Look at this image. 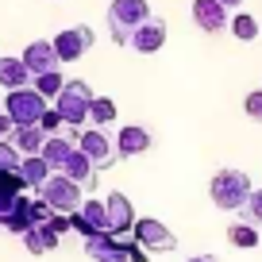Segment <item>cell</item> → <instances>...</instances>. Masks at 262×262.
<instances>
[{
    "label": "cell",
    "instance_id": "7a4b0ae2",
    "mask_svg": "<svg viewBox=\"0 0 262 262\" xmlns=\"http://www.w3.org/2000/svg\"><path fill=\"white\" fill-rule=\"evenodd\" d=\"M150 16L155 12H150L147 0H112V8H108V35H112V42L116 47H127L131 35L139 31Z\"/></svg>",
    "mask_w": 262,
    "mask_h": 262
},
{
    "label": "cell",
    "instance_id": "8fae6325",
    "mask_svg": "<svg viewBox=\"0 0 262 262\" xmlns=\"http://www.w3.org/2000/svg\"><path fill=\"white\" fill-rule=\"evenodd\" d=\"M193 24L205 35H220L224 27L231 24V16H228V8H224L220 0H193Z\"/></svg>",
    "mask_w": 262,
    "mask_h": 262
},
{
    "label": "cell",
    "instance_id": "4fadbf2b",
    "mask_svg": "<svg viewBox=\"0 0 262 262\" xmlns=\"http://www.w3.org/2000/svg\"><path fill=\"white\" fill-rule=\"evenodd\" d=\"M24 66H27V74L31 77H39V74H50V70H58V50H54V42L50 39H35V42H27V50H24Z\"/></svg>",
    "mask_w": 262,
    "mask_h": 262
},
{
    "label": "cell",
    "instance_id": "e0dca14e",
    "mask_svg": "<svg viewBox=\"0 0 262 262\" xmlns=\"http://www.w3.org/2000/svg\"><path fill=\"white\" fill-rule=\"evenodd\" d=\"M31 85V74H27L24 58H0V89H27Z\"/></svg>",
    "mask_w": 262,
    "mask_h": 262
},
{
    "label": "cell",
    "instance_id": "484cf974",
    "mask_svg": "<svg viewBox=\"0 0 262 262\" xmlns=\"http://www.w3.org/2000/svg\"><path fill=\"white\" fill-rule=\"evenodd\" d=\"M243 224H254L258 228L262 224V189H251V196H247V205H243Z\"/></svg>",
    "mask_w": 262,
    "mask_h": 262
},
{
    "label": "cell",
    "instance_id": "f1b7e54d",
    "mask_svg": "<svg viewBox=\"0 0 262 262\" xmlns=\"http://www.w3.org/2000/svg\"><path fill=\"white\" fill-rule=\"evenodd\" d=\"M243 112L251 116L254 123H262V89H251V93H247V100H243Z\"/></svg>",
    "mask_w": 262,
    "mask_h": 262
},
{
    "label": "cell",
    "instance_id": "8992f818",
    "mask_svg": "<svg viewBox=\"0 0 262 262\" xmlns=\"http://www.w3.org/2000/svg\"><path fill=\"white\" fill-rule=\"evenodd\" d=\"M77 150H81L97 170L116 166V143L104 135V127H81L77 131Z\"/></svg>",
    "mask_w": 262,
    "mask_h": 262
},
{
    "label": "cell",
    "instance_id": "ba28073f",
    "mask_svg": "<svg viewBox=\"0 0 262 262\" xmlns=\"http://www.w3.org/2000/svg\"><path fill=\"white\" fill-rule=\"evenodd\" d=\"M131 239L143 247V251H173L178 247V235H173L170 228H166L162 220H135V231H131Z\"/></svg>",
    "mask_w": 262,
    "mask_h": 262
},
{
    "label": "cell",
    "instance_id": "7c38bea8",
    "mask_svg": "<svg viewBox=\"0 0 262 262\" xmlns=\"http://www.w3.org/2000/svg\"><path fill=\"white\" fill-rule=\"evenodd\" d=\"M155 147V135L139 123H127L123 131H116V158H135V155H147Z\"/></svg>",
    "mask_w": 262,
    "mask_h": 262
},
{
    "label": "cell",
    "instance_id": "1f68e13d",
    "mask_svg": "<svg viewBox=\"0 0 262 262\" xmlns=\"http://www.w3.org/2000/svg\"><path fill=\"white\" fill-rule=\"evenodd\" d=\"M127 258H131V262H147V258H150V254H147V251H143V247H139V243H135V239H131V243H127Z\"/></svg>",
    "mask_w": 262,
    "mask_h": 262
},
{
    "label": "cell",
    "instance_id": "44dd1931",
    "mask_svg": "<svg viewBox=\"0 0 262 262\" xmlns=\"http://www.w3.org/2000/svg\"><path fill=\"white\" fill-rule=\"evenodd\" d=\"M77 212L85 216V224H89L93 231H108V208H104V201H100V196H85Z\"/></svg>",
    "mask_w": 262,
    "mask_h": 262
},
{
    "label": "cell",
    "instance_id": "ac0fdd59",
    "mask_svg": "<svg viewBox=\"0 0 262 262\" xmlns=\"http://www.w3.org/2000/svg\"><path fill=\"white\" fill-rule=\"evenodd\" d=\"M47 131L35 123V127H16L12 131V143H16V150L19 155H42V147H47Z\"/></svg>",
    "mask_w": 262,
    "mask_h": 262
},
{
    "label": "cell",
    "instance_id": "f546056e",
    "mask_svg": "<svg viewBox=\"0 0 262 262\" xmlns=\"http://www.w3.org/2000/svg\"><path fill=\"white\" fill-rule=\"evenodd\" d=\"M50 216H54V208L42 196H31V224H50Z\"/></svg>",
    "mask_w": 262,
    "mask_h": 262
},
{
    "label": "cell",
    "instance_id": "30bf717a",
    "mask_svg": "<svg viewBox=\"0 0 262 262\" xmlns=\"http://www.w3.org/2000/svg\"><path fill=\"white\" fill-rule=\"evenodd\" d=\"M127 243L131 239H116L112 231H97L85 239V254L97 262H131L127 258Z\"/></svg>",
    "mask_w": 262,
    "mask_h": 262
},
{
    "label": "cell",
    "instance_id": "6da1fadb",
    "mask_svg": "<svg viewBox=\"0 0 262 262\" xmlns=\"http://www.w3.org/2000/svg\"><path fill=\"white\" fill-rule=\"evenodd\" d=\"M89 100H93V89L85 81H77V77L66 81L62 93L50 100V108H54V112L62 116V123H66V135H70V131H81L85 123H89Z\"/></svg>",
    "mask_w": 262,
    "mask_h": 262
},
{
    "label": "cell",
    "instance_id": "cb8c5ba5",
    "mask_svg": "<svg viewBox=\"0 0 262 262\" xmlns=\"http://www.w3.org/2000/svg\"><path fill=\"white\" fill-rule=\"evenodd\" d=\"M231 35H235L239 42H254L258 39V19L251 16V12H239V16H231Z\"/></svg>",
    "mask_w": 262,
    "mask_h": 262
},
{
    "label": "cell",
    "instance_id": "5b68a950",
    "mask_svg": "<svg viewBox=\"0 0 262 262\" xmlns=\"http://www.w3.org/2000/svg\"><path fill=\"white\" fill-rule=\"evenodd\" d=\"M39 196L54 208V212H77L81 201H85V189L77 185V181H70L66 173H50V178L39 185Z\"/></svg>",
    "mask_w": 262,
    "mask_h": 262
},
{
    "label": "cell",
    "instance_id": "2e32d148",
    "mask_svg": "<svg viewBox=\"0 0 262 262\" xmlns=\"http://www.w3.org/2000/svg\"><path fill=\"white\" fill-rule=\"evenodd\" d=\"M0 228H8L12 235H27V231L35 228V224H31V193H19L16 196V205L0 216Z\"/></svg>",
    "mask_w": 262,
    "mask_h": 262
},
{
    "label": "cell",
    "instance_id": "4dcf8cb0",
    "mask_svg": "<svg viewBox=\"0 0 262 262\" xmlns=\"http://www.w3.org/2000/svg\"><path fill=\"white\" fill-rule=\"evenodd\" d=\"M50 228H54L58 235H62V231H70V212H54V216H50Z\"/></svg>",
    "mask_w": 262,
    "mask_h": 262
},
{
    "label": "cell",
    "instance_id": "5bb4252c",
    "mask_svg": "<svg viewBox=\"0 0 262 262\" xmlns=\"http://www.w3.org/2000/svg\"><path fill=\"white\" fill-rule=\"evenodd\" d=\"M58 173H66L70 181H77L85 193H93V189H97V166H93V162H89V158H85L77 147L70 150V158L62 162V170H58Z\"/></svg>",
    "mask_w": 262,
    "mask_h": 262
},
{
    "label": "cell",
    "instance_id": "d6986e66",
    "mask_svg": "<svg viewBox=\"0 0 262 262\" xmlns=\"http://www.w3.org/2000/svg\"><path fill=\"white\" fill-rule=\"evenodd\" d=\"M58 239H62V235H58L50 224H35V228L24 235V247H27L31 254H50V251L58 247Z\"/></svg>",
    "mask_w": 262,
    "mask_h": 262
},
{
    "label": "cell",
    "instance_id": "e575fe53",
    "mask_svg": "<svg viewBox=\"0 0 262 262\" xmlns=\"http://www.w3.org/2000/svg\"><path fill=\"white\" fill-rule=\"evenodd\" d=\"M224 8H239V4H243V0H220Z\"/></svg>",
    "mask_w": 262,
    "mask_h": 262
},
{
    "label": "cell",
    "instance_id": "3957f363",
    "mask_svg": "<svg viewBox=\"0 0 262 262\" xmlns=\"http://www.w3.org/2000/svg\"><path fill=\"white\" fill-rule=\"evenodd\" d=\"M208 193H212V205L220 212H243L247 196H251V178L243 170H220L208 185Z\"/></svg>",
    "mask_w": 262,
    "mask_h": 262
},
{
    "label": "cell",
    "instance_id": "d4e9b609",
    "mask_svg": "<svg viewBox=\"0 0 262 262\" xmlns=\"http://www.w3.org/2000/svg\"><path fill=\"white\" fill-rule=\"evenodd\" d=\"M31 85L39 89V97L54 100L58 93H62V85H66V74H62V70H50V74H39V77H31Z\"/></svg>",
    "mask_w": 262,
    "mask_h": 262
},
{
    "label": "cell",
    "instance_id": "d6a6232c",
    "mask_svg": "<svg viewBox=\"0 0 262 262\" xmlns=\"http://www.w3.org/2000/svg\"><path fill=\"white\" fill-rule=\"evenodd\" d=\"M12 131H16V123L8 120V112H0V139H12Z\"/></svg>",
    "mask_w": 262,
    "mask_h": 262
},
{
    "label": "cell",
    "instance_id": "9a60e30c",
    "mask_svg": "<svg viewBox=\"0 0 262 262\" xmlns=\"http://www.w3.org/2000/svg\"><path fill=\"white\" fill-rule=\"evenodd\" d=\"M162 42H166V24H162L158 16H150L147 24L139 27V31L131 35L127 47H131V50H139V54H158V50H162Z\"/></svg>",
    "mask_w": 262,
    "mask_h": 262
},
{
    "label": "cell",
    "instance_id": "836d02e7",
    "mask_svg": "<svg viewBox=\"0 0 262 262\" xmlns=\"http://www.w3.org/2000/svg\"><path fill=\"white\" fill-rule=\"evenodd\" d=\"M189 262H212V254H193Z\"/></svg>",
    "mask_w": 262,
    "mask_h": 262
},
{
    "label": "cell",
    "instance_id": "52a82bcc",
    "mask_svg": "<svg viewBox=\"0 0 262 262\" xmlns=\"http://www.w3.org/2000/svg\"><path fill=\"white\" fill-rule=\"evenodd\" d=\"M50 42H54V50H58V62H77V58H85L89 47H93V27L89 24L66 27V31H58Z\"/></svg>",
    "mask_w": 262,
    "mask_h": 262
},
{
    "label": "cell",
    "instance_id": "9c48e42d",
    "mask_svg": "<svg viewBox=\"0 0 262 262\" xmlns=\"http://www.w3.org/2000/svg\"><path fill=\"white\" fill-rule=\"evenodd\" d=\"M104 208H108V231H112L116 239H127L131 231H135V208H131L127 193H108Z\"/></svg>",
    "mask_w": 262,
    "mask_h": 262
},
{
    "label": "cell",
    "instance_id": "83f0119b",
    "mask_svg": "<svg viewBox=\"0 0 262 262\" xmlns=\"http://www.w3.org/2000/svg\"><path fill=\"white\" fill-rule=\"evenodd\" d=\"M39 127L47 131V135H66V123H62V116L54 112V108H47L42 112V120H39Z\"/></svg>",
    "mask_w": 262,
    "mask_h": 262
},
{
    "label": "cell",
    "instance_id": "603a6c76",
    "mask_svg": "<svg viewBox=\"0 0 262 262\" xmlns=\"http://www.w3.org/2000/svg\"><path fill=\"white\" fill-rule=\"evenodd\" d=\"M116 120V100L112 97H93L89 100V123L93 127H108Z\"/></svg>",
    "mask_w": 262,
    "mask_h": 262
},
{
    "label": "cell",
    "instance_id": "7402d4cb",
    "mask_svg": "<svg viewBox=\"0 0 262 262\" xmlns=\"http://www.w3.org/2000/svg\"><path fill=\"white\" fill-rule=\"evenodd\" d=\"M228 243L231 247H239V251H254V247H258V228H254V224H231L228 228Z\"/></svg>",
    "mask_w": 262,
    "mask_h": 262
},
{
    "label": "cell",
    "instance_id": "ffe728a7",
    "mask_svg": "<svg viewBox=\"0 0 262 262\" xmlns=\"http://www.w3.org/2000/svg\"><path fill=\"white\" fill-rule=\"evenodd\" d=\"M19 173H24V181H27V189H39L42 181L50 178V162L42 155H24V166H19Z\"/></svg>",
    "mask_w": 262,
    "mask_h": 262
},
{
    "label": "cell",
    "instance_id": "277c9868",
    "mask_svg": "<svg viewBox=\"0 0 262 262\" xmlns=\"http://www.w3.org/2000/svg\"><path fill=\"white\" fill-rule=\"evenodd\" d=\"M47 108H50V100L39 97L35 85H27V89H12L8 100H4V112H8V120L16 123V127H35Z\"/></svg>",
    "mask_w": 262,
    "mask_h": 262
},
{
    "label": "cell",
    "instance_id": "4316f807",
    "mask_svg": "<svg viewBox=\"0 0 262 262\" xmlns=\"http://www.w3.org/2000/svg\"><path fill=\"white\" fill-rule=\"evenodd\" d=\"M24 166V155L16 150L12 139H0V170H19Z\"/></svg>",
    "mask_w": 262,
    "mask_h": 262
}]
</instances>
